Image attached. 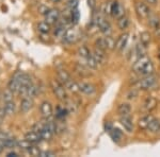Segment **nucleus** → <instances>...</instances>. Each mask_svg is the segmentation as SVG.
<instances>
[{
	"mask_svg": "<svg viewBox=\"0 0 160 157\" xmlns=\"http://www.w3.org/2000/svg\"><path fill=\"white\" fill-rule=\"evenodd\" d=\"M135 11L136 14L140 19H146L151 15V10L148 3L143 1H137L135 3Z\"/></svg>",
	"mask_w": 160,
	"mask_h": 157,
	"instance_id": "7ed1b4c3",
	"label": "nucleus"
},
{
	"mask_svg": "<svg viewBox=\"0 0 160 157\" xmlns=\"http://www.w3.org/2000/svg\"><path fill=\"white\" fill-rule=\"evenodd\" d=\"M64 87L65 86L62 85L60 82H58V81L51 82V89H52V92L55 94V96L58 98V99L62 100V101L68 99V94H66V90Z\"/></svg>",
	"mask_w": 160,
	"mask_h": 157,
	"instance_id": "20e7f679",
	"label": "nucleus"
},
{
	"mask_svg": "<svg viewBox=\"0 0 160 157\" xmlns=\"http://www.w3.org/2000/svg\"><path fill=\"white\" fill-rule=\"evenodd\" d=\"M4 110H6L7 115H13L15 113V109H16V105L13 101H9L6 102V105H4Z\"/></svg>",
	"mask_w": 160,
	"mask_h": 157,
	"instance_id": "2f4dec72",
	"label": "nucleus"
},
{
	"mask_svg": "<svg viewBox=\"0 0 160 157\" xmlns=\"http://www.w3.org/2000/svg\"><path fill=\"white\" fill-rule=\"evenodd\" d=\"M154 119V117L152 116L151 114H146L144 115L143 117H141L139 119V122H138V127L141 128V130H148L149 123L151 121Z\"/></svg>",
	"mask_w": 160,
	"mask_h": 157,
	"instance_id": "4468645a",
	"label": "nucleus"
},
{
	"mask_svg": "<svg viewBox=\"0 0 160 157\" xmlns=\"http://www.w3.org/2000/svg\"><path fill=\"white\" fill-rule=\"evenodd\" d=\"M95 47L100 49V50L107 51L108 50V45H107V39L106 36H100L95 40Z\"/></svg>",
	"mask_w": 160,
	"mask_h": 157,
	"instance_id": "5701e85b",
	"label": "nucleus"
},
{
	"mask_svg": "<svg viewBox=\"0 0 160 157\" xmlns=\"http://www.w3.org/2000/svg\"><path fill=\"white\" fill-rule=\"evenodd\" d=\"M7 156H9V157H15V156H18V154L15 153V152H10V153L7 154Z\"/></svg>",
	"mask_w": 160,
	"mask_h": 157,
	"instance_id": "de8ad7c7",
	"label": "nucleus"
},
{
	"mask_svg": "<svg viewBox=\"0 0 160 157\" xmlns=\"http://www.w3.org/2000/svg\"><path fill=\"white\" fill-rule=\"evenodd\" d=\"M125 10L124 7L118 1H113L111 2V13L110 15L115 19H118L120 17H122L125 15Z\"/></svg>",
	"mask_w": 160,
	"mask_h": 157,
	"instance_id": "423d86ee",
	"label": "nucleus"
},
{
	"mask_svg": "<svg viewBox=\"0 0 160 157\" xmlns=\"http://www.w3.org/2000/svg\"><path fill=\"white\" fill-rule=\"evenodd\" d=\"M140 43L142 45H144L145 47H148L151 43V34L148 32V31H144L140 34Z\"/></svg>",
	"mask_w": 160,
	"mask_h": 157,
	"instance_id": "c85d7f7f",
	"label": "nucleus"
},
{
	"mask_svg": "<svg viewBox=\"0 0 160 157\" xmlns=\"http://www.w3.org/2000/svg\"><path fill=\"white\" fill-rule=\"evenodd\" d=\"M129 17L126 16V15H124V16L120 17V18L118 19V27L120 30H126L128 28V25H129Z\"/></svg>",
	"mask_w": 160,
	"mask_h": 157,
	"instance_id": "412c9836",
	"label": "nucleus"
},
{
	"mask_svg": "<svg viewBox=\"0 0 160 157\" xmlns=\"http://www.w3.org/2000/svg\"><path fill=\"white\" fill-rule=\"evenodd\" d=\"M148 19V25L152 28V29L155 31L160 29V18L157 16V15L151 14Z\"/></svg>",
	"mask_w": 160,
	"mask_h": 157,
	"instance_id": "6ab92c4d",
	"label": "nucleus"
},
{
	"mask_svg": "<svg viewBox=\"0 0 160 157\" xmlns=\"http://www.w3.org/2000/svg\"><path fill=\"white\" fill-rule=\"evenodd\" d=\"M33 107V101L32 98L25 97L22 101L20 102V112L22 113H28Z\"/></svg>",
	"mask_w": 160,
	"mask_h": 157,
	"instance_id": "f3484780",
	"label": "nucleus"
},
{
	"mask_svg": "<svg viewBox=\"0 0 160 157\" xmlns=\"http://www.w3.org/2000/svg\"><path fill=\"white\" fill-rule=\"evenodd\" d=\"M65 88H68L69 91H72V92H78L79 91V85L78 83H76V82H74L73 80L72 81H69L65 85Z\"/></svg>",
	"mask_w": 160,
	"mask_h": 157,
	"instance_id": "c9c22d12",
	"label": "nucleus"
},
{
	"mask_svg": "<svg viewBox=\"0 0 160 157\" xmlns=\"http://www.w3.org/2000/svg\"><path fill=\"white\" fill-rule=\"evenodd\" d=\"M34 145V143H32V142H30L29 140H27V139H24V140H22V141H18V148L20 149V150H22V151H25V152H29V150L32 146Z\"/></svg>",
	"mask_w": 160,
	"mask_h": 157,
	"instance_id": "bb28decb",
	"label": "nucleus"
},
{
	"mask_svg": "<svg viewBox=\"0 0 160 157\" xmlns=\"http://www.w3.org/2000/svg\"><path fill=\"white\" fill-rule=\"evenodd\" d=\"M2 150H3V145H2L1 143H0V153L2 152Z\"/></svg>",
	"mask_w": 160,
	"mask_h": 157,
	"instance_id": "8fccbe9b",
	"label": "nucleus"
},
{
	"mask_svg": "<svg viewBox=\"0 0 160 157\" xmlns=\"http://www.w3.org/2000/svg\"><path fill=\"white\" fill-rule=\"evenodd\" d=\"M145 53H146V47L140 43L136 47V54H138V58H141V56L145 55Z\"/></svg>",
	"mask_w": 160,
	"mask_h": 157,
	"instance_id": "e433bc0d",
	"label": "nucleus"
},
{
	"mask_svg": "<svg viewBox=\"0 0 160 157\" xmlns=\"http://www.w3.org/2000/svg\"><path fill=\"white\" fill-rule=\"evenodd\" d=\"M78 6V0H69L68 1V7H71V10H75Z\"/></svg>",
	"mask_w": 160,
	"mask_h": 157,
	"instance_id": "37998d69",
	"label": "nucleus"
},
{
	"mask_svg": "<svg viewBox=\"0 0 160 157\" xmlns=\"http://www.w3.org/2000/svg\"><path fill=\"white\" fill-rule=\"evenodd\" d=\"M111 138L113 139V141H115V142H118V141H121V139H122V133H121L120 130H118V128H112V131L109 133Z\"/></svg>",
	"mask_w": 160,
	"mask_h": 157,
	"instance_id": "f704fd0d",
	"label": "nucleus"
},
{
	"mask_svg": "<svg viewBox=\"0 0 160 157\" xmlns=\"http://www.w3.org/2000/svg\"><path fill=\"white\" fill-rule=\"evenodd\" d=\"M131 105L129 103L127 102H124V103H121V104L118 105L117 107V113L118 115L120 116H129L130 113H131Z\"/></svg>",
	"mask_w": 160,
	"mask_h": 157,
	"instance_id": "ddd939ff",
	"label": "nucleus"
},
{
	"mask_svg": "<svg viewBox=\"0 0 160 157\" xmlns=\"http://www.w3.org/2000/svg\"><path fill=\"white\" fill-rule=\"evenodd\" d=\"M139 94H140V89L137 88V87H132L125 94V99L128 100V101H135V100L138 99Z\"/></svg>",
	"mask_w": 160,
	"mask_h": 157,
	"instance_id": "aec40b11",
	"label": "nucleus"
},
{
	"mask_svg": "<svg viewBox=\"0 0 160 157\" xmlns=\"http://www.w3.org/2000/svg\"><path fill=\"white\" fill-rule=\"evenodd\" d=\"M25 138L27 139V140H29L30 142L34 143V145L38 142H40L41 140H43L40 134H38V132H35V131H30V132H28L25 135Z\"/></svg>",
	"mask_w": 160,
	"mask_h": 157,
	"instance_id": "a211bd4d",
	"label": "nucleus"
},
{
	"mask_svg": "<svg viewBox=\"0 0 160 157\" xmlns=\"http://www.w3.org/2000/svg\"><path fill=\"white\" fill-rule=\"evenodd\" d=\"M86 66L89 67L90 69H96L98 67V63L96 62V60L94 58V56L91 55L88 58H86Z\"/></svg>",
	"mask_w": 160,
	"mask_h": 157,
	"instance_id": "72a5a7b5",
	"label": "nucleus"
},
{
	"mask_svg": "<svg viewBox=\"0 0 160 157\" xmlns=\"http://www.w3.org/2000/svg\"><path fill=\"white\" fill-rule=\"evenodd\" d=\"M58 78L63 85H65L68 82L72 81V76L66 70H59L58 71Z\"/></svg>",
	"mask_w": 160,
	"mask_h": 157,
	"instance_id": "4be33fe9",
	"label": "nucleus"
},
{
	"mask_svg": "<svg viewBox=\"0 0 160 157\" xmlns=\"http://www.w3.org/2000/svg\"><path fill=\"white\" fill-rule=\"evenodd\" d=\"M78 85H79V91L87 95V96H93L96 92V87L91 83L81 82V83H78Z\"/></svg>",
	"mask_w": 160,
	"mask_h": 157,
	"instance_id": "9b49d317",
	"label": "nucleus"
},
{
	"mask_svg": "<svg viewBox=\"0 0 160 157\" xmlns=\"http://www.w3.org/2000/svg\"><path fill=\"white\" fill-rule=\"evenodd\" d=\"M60 19V12L58 9H50L49 12L45 15V21L49 25H56Z\"/></svg>",
	"mask_w": 160,
	"mask_h": 157,
	"instance_id": "1a4fd4ad",
	"label": "nucleus"
},
{
	"mask_svg": "<svg viewBox=\"0 0 160 157\" xmlns=\"http://www.w3.org/2000/svg\"><path fill=\"white\" fill-rule=\"evenodd\" d=\"M2 99H3L4 102L12 101V100H13V91L10 90V89L6 90L3 92V95H2Z\"/></svg>",
	"mask_w": 160,
	"mask_h": 157,
	"instance_id": "58836bf2",
	"label": "nucleus"
},
{
	"mask_svg": "<svg viewBox=\"0 0 160 157\" xmlns=\"http://www.w3.org/2000/svg\"><path fill=\"white\" fill-rule=\"evenodd\" d=\"M92 55L94 56V58L98 63V65H104L107 62V55H106V51L100 50L98 48H95V50L93 51Z\"/></svg>",
	"mask_w": 160,
	"mask_h": 157,
	"instance_id": "f8f14e48",
	"label": "nucleus"
},
{
	"mask_svg": "<svg viewBox=\"0 0 160 157\" xmlns=\"http://www.w3.org/2000/svg\"><path fill=\"white\" fill-rule=\"evenodd\" d=\"M75 37H76V34H75L74 31L68 30L63 37V42H65L66 44H72L73 42H75Z\"/></svg>",
	"mask_w": 160,
	"mask_h": 157,
	"instance_id": "7c9ffc66",
	"label": "nucleus"
},
{
	"mask_svg": "<svg viewBox=\"0 0 160 157\" xmlns=\"http://www.w3.org/2000/svg\"><path fill=\"white\" fill-rule=\"evenodd\" d=\"M49 7H46V6H41L40 7H38V12L41 13V14H43V15H46L48 12H49Z\"/></svg>",
	"mask_w": 160,
	"mask_h": 157,
	"instance_id": "a19ab883",
	"label": "nucleus"
},
{
	"mask_svg": "<svg viewBox=\"0 0 160 157\" xmlns=\"http://www.w3.org/2000/svg\"><path fill=\"white\" fill-rule=\"evenodd\" d=\"M132 70L133 72L137 73L140 76H149V74H153L155 67L153 62L151 61V58H148V56H141L132 66Z\"/></svg>",
	"mask_w": 160,
	"mask_h": 157,
	"instance_id": "f257e3e1",
	"label": "nucleus"
},
{
	"mask_svg": "<svg viewBox=\"0 0 160 157\" xmlns=\"http://www.w3.org/2000/svg\"><path fill=\"white\" fill-rule=\"evenodd\" d=\"M38 134L41 135V137H42L43 140H46V141L50 140V139L52 138V135H53V133L45 127H43L42 130L38 132Z\"/></svg>",
	"mask_w": 160,
	"mask_h": 157,
	"instance_id": "cd10ccee",
	"label": "nucleus"
},
{
	"mask_svg": "<svg viewBox=\"0 0 160 157\" xmlns=\"http://www.w3.org/2000/svg\"><path fill=\"white\" fill-rule=\"evenodd\" d=\"M38 156H41V157H47V156L50 157V156H55V153H53V152H50V151H43V152H41Z\"/></svg>",
	"mask_w": 160,
	"mask_h": 157,
	"instance_id": "79ce46f5",
	"label": "nucleus"
},
{
	"mask_svg": "<svg viewBox=\"0 0 160 157\" xmlns=\"http://www.w3.org/2000/svg\"><path fill=\"white\" fill-rule=\"evenodd\" d=\"M148 131L153 135H158L160 134V119H157V118H154L153 120L149 123Z\"/></svg>",
	"mask_w": 160,
	"mask_h": 157,
	"instance_id": "dca6fc26",
	"label": "nucleus"
},
{
	"mask_svg": "<svg viewBox=\"0 0 160 157\" xmlns=\"http://www.w3.org/2000/svg\"><path fill=\"white\" fill-rule=\"evenodd\" d=\"M50 25H49L48 22L42 21L38 25V29L41 33H42V34H47V33L50 31Z\"/></svg>",
	"mask_w": 160,
	"mask_h": 157,
	"instance_id": "473e14b6",
	"label": "nucleus"
},
{
	"mask_svg": "<svg viewBox=\"0 0 160 157\" xmlns=\"http://www.w3.org/2000/svg\"><path fill=\"white\" fill-rule=\"evenodd\" d=\"M77 52H78V55L80 58H84V60L92 55V52L90 51V49L88 48L87 46H80L78 48V50H77Z\"/></svg>",
	"mask_w": 160,
	"mask_h": 157,
	"instance_id": "a878e982",
	"label": "nucleus"
},
{
	"mask_svg": "<svg viewBox=\"0 0 160 157\" xmlns=\"http://www.w3.org/2000/svg\"><path fill=\"white\" fill-rule=\"evenodd\" d=\"M1 145H3V148H8V149H13L15 146L18 145V141H16V139L14 138H7L4 140L1 141Z\"/></svg>",
	"mask_w": 160,
	"mask_h": 157,
	"instance_id": "393cba45",
	"label": "nucleus"
},
{
	"mask_svg": "<svg viewBox=\"0 0 160 157\" xmlns=\"http://www.w3.org/2000/svg\"><path fill=\"white\" fill-rule=\"evenodd\" d=\"M90 70H91V69H90L88 66L81 65V64L76 65V72L81 76H90Z\"/></svg>",
	"mask_w": 160,
	"mask_h": 157,
	"instance_id": "b1692460",
	"label": "nucleus"
},
{
	"mask_svg": "<svg viewBox=\"0 0 160 157\" xmlns=\"http://www.w3.org/2000/svg\"><path fill=\"white\" fill-rule=\"evenodd\" d=\"M41 114L43 115V117L45 118H50L51 115H52V106H51V104L49 102L45 101L43 102L42 104H41Z\"/></svg>",
	"mask_w": 160,
	"mask_h": 157,
	"instance_id": "2eb2a0df",
	"label": "nucleus"
},
{
	"mask_svg": "<svg viewBox=\"0 0 160 157\" xmlns=\"http://www.w3.org/2000/svg\"><path fill=\"white\" fill-rule=\"evenodd\" d=\"M157 58H158V61H159V63H160V49L158 50V53H157Z\"/></svg>",
	"mask_w": 160,
	"mask_h": 157,
	"instance_id": "09e8293b",
	"label": "nucleus"
},
{
	"mask_svg": "<svg viewBox=\"0 0 160 157\" xmlns=\"http://www.w3.org/2000/svg\"><path fill=\"white\" fill-rule=\"evenodd\" d=\"M22 72H16L14 76H12L11 81L9 83V89L12 90L13 92H18L19 88H20V76H22Z\"/></svg>",
	"mask_w": 160,
	"mask_h": 157,
	"instance_id": "9d476101",
	"label": "nucleus"
},
{
	"mask_svg": "<svg viewBox=\"0 0 160 157\" xmlns=\"http://www.w3.org/2000/svg\"><path fill=\"white\" fill-rule=\"evenodd\" d=\"M88 6L91 10L94 11L95 7H96V0H88Z\"/></svg>",
	"mask_w": 160,
	"mask_h": 157,
	"instance_id": "c03bdc74",
	"label": "nucleus"
},
{
	"mask_svg": "<svg viewBox=\"0 0 160 157\" xmlns=\"http://www.w3.org/2000/svg\"><path fill=\"white\" fill-rule=\"evenodd\" d=\"M156 107H157V99L153 96H149L146 98L143 102V105H142V109L146 114H149L151 112H153Z\"/></svg>",
	"mask_w": 160,
	"mask_h": 157,
	"instance_id": "0eeeda50",
	"label": "nucleus"
},
{
	"mask_svg": "<svg viewBox=\"0 0 160 157\" xmlns=\"http://www.w3.org/2000/svg\"><path fill=\"white\" fill-rule=\"evenodd\" d=\"M28 153H29L30 155H32V156H38V155H40V153H41V151L38 150V148H37L35 145H33L32 148L29 150Z\"/></svg>",
	"mask_w": 160,
	"mask_h": 157,
	"instance_id": "ea45409f",
	"label": "nucleus"
},
{
	"mask_svg": "<svg viewBox=\"0 0 160 157\" xmlns=\"http://www.w3.org/2000/svg\"><path fill=\"white\" fill-rule=\"evenodd\" d=\"M38 94V86L35 84H31L29 87H28V90H27V97L29 98H34Z\"/></svg>",
	"mask_w": 160,
	"mask_h": 157,
	"instance_id": "c756f323",
	"label": "nucleus"
},
{
	"mask_svg": "<svg viewBox=\"0 0 160 157\" xmlns=\"http://www.w3.org/2000/svg\"><path fill=\"white\" fill-rule=\"evenodd\" d=\"M158 84V78L155 74H149V76H141L136 83V87L140 90H152Z\"/></svg>",
	"mask_w": 160,
	"mask_h": 157,
	"instance_id": "f03ea898",
	"label": "nucleus"
},
{
	"mask_svg": "<svg viewBox=\"0 0 160 157\" xmlns=\"http://www.w3.org/2000/svg\"><path fill=\"white\" fill-rule=\"evenodd\" d=\"M9 138V135L7 133H3V132H0V141L4 140V139Z\"/></svg>",
	"mask_w": 160,
	"mask_h": 157,
	"instance_id": "a18cd8bd",
	"label": "nucleus"
},
{
	"mask_svg": "<svg viewBox=\"0 0 160 157\" xmlns=\"http://www.w3.org/2000/svg\"><path fill=\"white\" fill-rule=\"evenodd\" d=\"M106 39H107L108 50H115V43H117V40L111 36V35H107Z\"/></svg>",
	"mask_w": 160,
	"mask_h": 157,
	"instance_id": "4c0bfd02",
	"label": "nucleus"
},
{
	"mask_svg": "<svg viewBox=\"0 0 160 157\" xmlns=\"http://www.w3.org/2000/svg\"><path fill=\"white\" fill-rule=\"evenodd\" d=\"M128 39H129V33L127 32H124L120 36L118 37L117 39V43H115V50L118 52H122L124 51V49L126 48L128 44Z\"/></svg>",
	"mask_w": 160,
	"mask_h": 157,
	"instance_id": "6e6552de",
	"label": "nucleus"
},
{
	"mask_svg": "<svg viewBox=\"0 0 160 157\" xmlns=\"http://www.w3.org/2000/svg\"><path fill=\"white\" fill-rule=\"evenodd\" d=\"M120 124L122 125L126 133L131 134L135 130V124H133V121L129 116H121L120 118Z\"/></svg>",
	"mask_w": 160,
	"mask_h": 157,
	"instance_id": "39448f33",
	"label": "nucleus"
},
{
	"mask_svg": "<svg viewBox=\"0 0 160 157\" xmlns=\"http://www.w3.org/2000/svg\"><path fill=\"white\" fill-rule=\"evenodd\" d=\"M146 2H148V4H149V6H156L158 0H146Z\"/></svg>",
	"mask_w": 160,
	"mask_h": 157,
	"instance_id": "49530a36",
	"label": "nucleus"
}]
</instances>
